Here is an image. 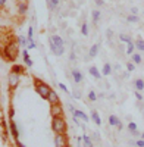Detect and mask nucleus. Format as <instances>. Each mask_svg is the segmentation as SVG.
<instances>
[{"label":"nucleus","mask_w":144,"mask_h":147,"mask_svg":"<svg viewBox=\"0 0 144 147\" xmlns=\"http://www.w3.org/2000/svg\"><path fill=\"white\" fill-rule=\"evenodd\" d=\"M19 43L18 40H12L9 41L5 47H3V57L7 60V62H15L18 57V52H19Z\"/></svg>","instance_id":"nucleus-1"},{"label":"nucleus","mask_w":144,"mask_h":147,"mask_svg":"<svg viewBox=\"0 0 144 147\" xmlns=\"http://www.w3.org/2000/svg\"><path fill=\"white\" fill-rule=\"evenodd\" d=\"M34 87H35V91H37V94L41 97V99H44V100H49L50 99V94H52V88L47 85L46 82H43L41 80H38L37 77H34Z\"/></svg>","instance_id":"nucleus-2"},{"label":"nucleus","mask_w":144,"mask_h":147,"mask_svg":"<svg viewBox=\"0 0 144 147\" xmlns=\"http://www.w3.org/2000/svg\"><path fill=\"white\" fill-rule=\"evenodd\" d=\"M52 129L55 134H65L66 132V121L62 115L52 116Z\"/></svg>","instance_id":"nucleus-3"},{"label":"nucleus","mask_w":144,"mask_h":147,"mask_svg":"<svg viewBox=\"0 0 144 147\" xmlns=\"http://www.w3.org/2000/svg\"><path fill=\"white\" fill-rule=\"evenodd\" d=\"M7 84H9V88L10 90H15L19 84V74L10 71L9 72V77H7Z\"/></svg>","instance_id":"nucleus-4"},{"label":"nucleus","mask_w":144,"mask_h":147,"mask_svg":"<svg viewBox=\"0 0 144 147\" xmlns=\"http://www.w3.org/2000/svg\"><path fill=\"white\" fill-rule=\"evenodd\" d=\"M55 144H56V147H68V138L65 134H56Z\"/></svg>","instance_id":"nucleus-5"},{"label":"nucleus","mask_w":144,"mask_h":147,"mask_svg":"<svg viewBox=\"0 0 144 147\" xmlns=\"http://www.w3.org/2000/svg\"><path fill=\"white\" fill-rule=\"evenodd\" d=\"M9 131H10V134L13 136V138L15 140H18L19 138V129H18V125H16V122L13 121V119H9Z\"/></svg>","instance_id":"nucleus-6"},{"label":"nucleus","mask_w":144,"mask_h":147,"mask_svg":"<svg viewBox=\"0 0 144 147\" xmlns=\"http://www.w3.org/2000/svg\"><path fill=\"white\" fill-rule=\"evenodd\" d=\"M49 43H50V52H52L55 56H62V55L65 53V47H63V46L59 47V46L53 44L52 41H49Z\"/></svg>","instance_id":"nucleus-7"},{"label":"nucleus","mask_w":144,"mask_h":147,"mask_svg":"<svg viewBox=\"0 0 144 147\" xmlns=\"http://www.w3.org/2000/svg\"><path fill=\"white\" fill-rule=\"evenodd\" d=\"M72 80H74V82L78 85V84H81L82 81H84V75H82V72L81 71H78V69H74L72 71Z\"/></svg>","instance_id":"nucleus-8"},{"label":"nucleus","mask_w":144,"mask_h":147,"mask_svg":"<svg viewBox=\"0 0 144 147\" xmlns=\"http://www.w3.org/2000/svg\"><path fill=\"white\" fill-rule=\"evenodd\" d=\"M99 50H100V44L99 43H96L90 47V50H88V59H94L96 56L99 55Z\"/></svg>","instance_id":"nucleus-9"},{"label":"nucleus","mask_w":144,"mask_h":147,"mask_svg":"<svg viewBox=\"0 0 144 147\" xmlns=\"http://www.w3.org/2000/svg\"><path fill=\"white\" fill-rule=\"evenodd\" d=\"M91 121H93L97 127H100V125H102V118H100L99 112H97L96 109H93V110H91Z\"/></svg>","instance_id":"nucleus-10"},{"label":"nucleus","mask_w":144,"mask_h":147,"mask_svg":"<svg viewBox=\"0 0 144 147\" xmlns=\"http://www.w3.org/2000/svg\"><path fill=\"white\" fill-rule=\"evenodd\" d=\"M49 41H52L53 44H56V46H59V47H62V46L65 44V40L62 38L61 35H52L50 38H49Z\"/></svg>","instance_id":"nucleus-11"},{"label":"nucleus","mask_w":144,"mask_h":147,"mask_svg":"<svg viewBox=\"0 0 144 147\" xmlns=\"http://www.w3.org/2000/svg\"><path fill=\"white\" fill-rule=\"evenodd\" d=\"M88 72L91 74V77H94L96 80H102L103 74H100V71H99L97 66H90V68H88Z\"/></svg>","instance_id":"nucleus-12"},{"label":"nucleus","mask_w":144,"mask_h":147,"mask_svg":"<svg viewBox=\"0 0 144 147\" xmlns=\"http://www.w3.org/2000/svg\"><path fill=\"white\" fill-rule=\"evenodd\" d=\"M72 115H74V116H77V118H79V119H82L84 122H88V121H90V118H88L85 113H84L82 110H78V109H75L74 112H72Z\"/></svg>","instance_id":"nucleus-13"},{"label":"nucleus","mask_w":144,"mask_h":147,"mask_svg":"<svg viewBox=\"0 0 144 147\" xmlns=\"http://www.w3.org/2000/svg\"><path fill=\"white\" fill-rule=\"evenodd\" d=\"M27 12H28V3H27V2L18 3V13H19V15H25Z\"/></svg>","instance_id":"nucleus-14"},{"label":"nucleus","mask_w":144,"mask_h":147,"mask_svg":"<svg viewBox=\"0 0 144 147\" xmlns=\"http://www.w3.org/2000/svg\"><path fill=\"white\" fill-rule=\"evenodd\" d=\"M100 18H102V12L100 10H93L91 12V21H93V24L96 25V24H99V21H100Z\"/></svg>","instance_id":"nucleus-15"},{"label":"nucleus","mask_w":144,"mask_h":147,"mask_svg":"<svg viewBox=\"0 0 144 147\" xmlns=\"http://www.w3.org/2000/svg\"><path fill=\"white\" fill-rule=\"evenodd\" d=\"M22 57H24V62H25V65L31 68V66H32V59L30 57L28 50H22Z\"/></svg>","instance_id":"nucleus-16"},{"label":"nucleus","mask_w":144,"mask_h":147,"mask_svg":"<svg viewBox=\"0 0 144 147\" xmlns=\"http://www.w3.org/2000/svg\"><path fill=\"white\" fill-rule=\"evenodd\" d=\"M102 74H103V75H106V77L112 74V65H110V62H104V65L102 68Z\"/></svg>","instance_id":"nucleus-17"},{"label":"nucleus","mask_w":144,"mask_h":147,"mask_svg":"<svg viewBox=\"0 0 144 147\" xmlns=\"http://www.w3.org/2000/svg\"><path fill=\"white\" fill-rule=\"evenodd\" d=\"M62 115V106L61 105H52V116Z\"/></svg>","instance_id":"nucleus-18"},{"label":"nucleus","mask_w":144,"mask_h":147,"mask_svg":"<svg viewBox=\"0 0 144 147\" xmlns=\"http://www.w3.org/2000/svg\"><path fill=\"white\" fill-rule=\"evenodd\" d=\"M134 88H135L137 91H143V90H144V80L137 78V80L134 81Z\"/></svg>","instance_id":"nucleus-19"},{"label":"nucleus","mask_w":144,"mask_h":147,"mask_svg":"<svg viewBox=\"0 0 144 147\" xmlns=\"http://www.w3.org/2000/svg\"><path fill=\"white\" fill-rule=\"evenodd\" d=\"M49 102H50V105H61V100H59V96H57L55 91H52Z\"/></svg>","instance_id":"nucleus-20"},{"label":"nucleus","mask_w":144,"mask_h":147,"mask_svg":"<svg viewBox=\"0 0 144 147\" xmlns=\"http://www.w3.org/2000/svg\"><path fill=\"white\" fill-rule=\"evenodd\" d=\"M107 121H109V125H110V127H118V124L121 122V121H119V118H118L116 115H110Z\"/></svg>","instance_id":"nucleus-21"},{"label":"nucleus","mask_w":144,"mask_h":147,"mask_svg":"<svg viewBox=\"0 0 144 147\" xmlns=\"http://www.w3.org/2000/svg\"><path fill=\"white\" fill-rule=\"evenodd\" d=\"M119 40H121L122 43H127V44H129V43H133V38L128 35V34H119Z\"/></svg>","instance_id":"nucleus-22"},{"label":"nucleus","mask_w":144,"mask_h":147,"mask_svg":"<svg viewBox=\"0 0 144 147\" xmlns=\"http://www.w3.org/2000/svg\"><path fill=\"white\" fill-rule=\"evenodd\" d=\"M82 140H84V146H85V147H93L94 146L93 141H91V138L87 136V134H82Z\"/></svg>","instance_id":"nucleus-23"},{"label":"nucleus","mask_w":144,"mask_h":147,"mask_svg":"<svg viewBox=\"0 0 144 147\" xmlns=\"http://www.w3.org/2000/svg\"><path fill=\"white\" fill-rule=\"evenodd\" d=\"M59 3H61V0H47V6H49V9H56L59 6Z\"/></svg>","instance_id":"nucleus-24"},{"label":"nucleus","mask_w":144,"mask_h":147,"mask_svg":"<svg viewBox=\"0 0 144 147\" xmlns=\"http://www.w3.org/2000/svg\"><path fill=\"white\" fill-rule=\"evenodd\" d=\"M135 53V43H129L127 44V55H134Z\"/></svg>","instance_id":"nucleus-25"},{"label":"nucleus","mask_w":144,"mask_h":147,"mask_svg":"<svg viewBox=\"0 0 144 147\" xmlns=\"http://www.w3.org/2000/svg\"><path fill=\"white\" fill-rule=\"evenodd\" d=\"M135 49H137V50H140V52H144V40L143 38L135 40Z\"/></svg>","instance_id":"nucleus-26"},{"label":"nucleus","mask_w":144,"mask_h":147,"mask_svg":"<svg viewBox=\"0 0 144 147\" xmlns=\"http://www.w3.org/2000/svg\"><path fill=\"white\" fill-rule=\"evenodd\" d=\"M131 57H133V62H134L135 65H138V63H141V62H143V57H141V55H140V53H134V55H131Z\"/></svg>","instance_id":"nucleus-27"},{"label":"nucleus","mask_w":144,"mask_h":147,"mask_svg":"<svg viewBox=\"0 0 144 147\" xmlns=\"http://www.w3.org/2000/svg\"><path fill=\"white\" fill-rule=\"evenodd\" d=\"M128 131H129L131 134H135V132L138 131V127H137L135 122H129V124H128Z\"/></svg>","instance_id":"nucleus-28"},{"label":"nucleus","mask_w":144,"mask_h":147,"mask_svg":"<svg viewBox=\"0 0 144 147\" xmlns=\"http://www.w3.org/2000/svg\"><path fill=\"white\" fill-rule=\"evenodd\" d=\"M10 71H13V72H16V74H19V75H21V74H24V72H25V68H24V66H21V65H13Z\"/></svg>","instance_id":"nucleus-29"},{"label":"nucleus","mask_w":144,"mask_h":147,"mask_svg":"<svg viewBox=\"0 0 144 147\" xmlns=\"http://www.w3.org/2000/svg\"><path fill=\"white\" fill-rule=\"evenodd\" d=\"M138 21H140L138 15H128L127 16V22H129V24H137Z\"/></svg>","instance_id":"nucleus-30"},{"label":"nucleus","mask_w":144,"mask_h":147,"mask_svg":"<svg viewBox=\"0 0 144 147\" xmlns=\"http://www.w3.org/2000/svg\"><path fill=\"white\" fill-rule=\"evenodd\" d=\"M88 32H90V31H88V24H87V22H84L82 25H81V34H82L84 37H87Z\"/></svg>","instance_id":"nucleus-31"},{"label":"nucleus","mask_w":144,"mask_h":147,"mask_svg":"<svg viewBox=\"0 0 144 147\" xmlns=\"http://www.w3.org/2000/svg\"><path fill=\"white\" fill-rule=\"evenodd\" d=\"M16 40H18V43H19L21 46H27V44H28V37H24V35H19V37H18Z\"/></svg>","instance_id":"nucleus-32"},{"label":"nucleus","mask_w":144,"mask_h":147,"mask_svg":"<svg viewBox=\"0 0 144 147\" xmlns=\"http://www.w3.org/2000/svg\"><path fill=\"white\" fill-rule=\"evenodd\" d=\"M88 100L90 102H96V100H97V94H96V91H88Z\"/></svg>","instance_id":"nucleus-33"},{"label":"nucleus","mask_w":144,"mask_h":147,"mask_svg":"<svg viewBox=\"0 0 144 147\" xmlns=\"http://www.w3.org/2000/svg\"><path fill=\"white\" fill-rule=\"evenodd\" d=\"M127 71L128 72H134L135 71V63L134 62H127Z\"/></svg>","instance_id":"nucleus-34"},{"label":"nucleus","mask_w":144,"mask_h":147,"mask_svg":"<svg viewBox=\"0 0 144 147\" xmlns=\"http://www.w3.org/2000/svg\"><path fill=\"white\" fill-rule=\"evenodd\" d=\"M27 47H28V50H32V49L37 47V44L34 43V38H28V44H27Z\"/></svg>","instance_id":"nucleus-35"},{"label":"nucleus","mask_w":144,"mask_h":147,"mask_svg":"<svg viewBox=\"0 0 144 147\" xmlns=\"http://www.w3.org/2000/svg\"><path fill=\"white\" fill-rule=\"evenodd\" d=\"M134 96H135V99H137L138 102H143V100H144V96L141 94V91H137V90H134Z\"/></svg>","instance_id":"nucleus-36"},{"label":"nucleus","mask_w":144,"mask_h":147,"mask_svg":"<svg viewBox=\"0 0 144 147\" xmlns=\"http://www.w3.org/2000/svg\"><path fill=\"white\" fill-rule=\"evenodd\" d=\"M57 85H59V88H61V90H63L65 93H68V94H69V90H68V87H66V85H65L63 82H59Z\"/></svg>","instance_id":"nucleus-37"},{"label":"nucleus","mask_w":144,"mask_h":147,"mask_svg":"<svg viewBox=\"0 0 144 147\" xmlns=\"http://www.w3.org/2000/svg\"><path fill=\"white\" fill-rule=\"evenodd\" d=\"M32 35H34V28L30 27L28 28V32H27V37H28V38H32Z\"/></svg>","instance_id":"nucleus-38"},{"label":"nucleus","mask_w":144,"mask_h":147,"mask_svg":"<svg viewBox=\"0 0 144 147\" xmlns=\"http://www.w3.org/2000/svg\"><path fill=\"white\" fill-rule=\"evenodd\" d=\"M13 116H15V109L9 107V119H13Z\"/></svg>","instance_id":"nucleus-39"},{"label":"nucleus","mask_w":144,"mask_h":147,"mask_svg":"<svg viewBox=\"0 0 144 147\" xmlns=\"http://www.w3.org/2000/svg\"><path fill=\"white\" fill-rule=\"evenodd\" d=\"M135 146H137V147H144V138L137 140V141H135Z\"/></svg>","instance_id":"nucleus-40"},{"label":"nucleus","mask_w":144,"mask_h":147,"mask_svg":"<svg viewBox=\"0 0 144 147\" xmlns=\"http://www.w3.org/2000/svg\"><path fill=\"white\" fill-rule=\"evenodd\" d=\"M131 15H138V7H137V6L131 7Z\"/></svg>","instance_id":"nucleus-41"},{"label":"nucleus","mask_w":144,"mask_h":147,"mask_svg":"<svg viewBox=\"0 0 144 147\" xmlns=\"http://www.w3.org/2000/svg\"><path fill=\"white\" fill-rule=\"evenodd\" d=\"M75 57H77V56H75V52L72 50V52H71V55H69V60H71V62H74Z\"/></svg>","instance_id":"nucleus-42"},{"label":"nucleus","mask_w":144,"mask_h":147,"mask_svg":"<svg viewBox=\"0 0 144 147\" xmlns=\"http://www.w3.org/2000/svg\"><path fill=\"white\" fill-rule=\"evenodd\" d=\"M15 144H16V147H27L25 144H24V143H21L19 140H16V141H15Z\"/></svg>","instance_id":"nucleus-43"},{"label":"nucleus","mask_w":144,"mask_h":147,"mask_svg":"<svg viewBox=\"0 0 144 147\" xmlns=\"http://www.w3.org/2000/svg\"><path fill=\"white\" fill-rule=\"evenodd\" d=\"M116 128H118L119 131H122V129H124V124H122V122H119V124H118V127H116Z\"/></svg>","instance_id":"nucleus-44"},{"label":"nucleus","mask_w":144,"mask_h":147,"mask_svg":"<svg viewBox=\"0 0 144 147\" xmlns=\"http://www.w3.org/2000/svg\"><path fill=\"white\" fill-rule=\"evenodd\" d=\"M96 5H97V6H103V5H104V0H97V2H96Z\"/></svg>","instance_id":"nucleus-45"},{"label":"nucleus","mask_w":144,"mask_h":147,"mask_svg":"<svg viewBox=\"0 0 144 147\" xmlns=\"http://www.w3.org/2000/svg\"><path fill=\"white\" fill-rule=\"evenodd\" d=\"M106 35H107V37H109V38H110V37L113 35V32H112V30H107V31H106Z\"/></svg>","instance_id":"nucleus-46"},{"label":"nucleus","mask_w":144,"mask_h":147,"mask_svg":"<svg viewBox=\"0 0 144 147\" xmlns=\"http://www.w3.org/2000/svg\"><path fill=\"white\" fill-rule=\"evenodd\" d=\"M6 3H7V0H0V6H2V7H5Z\"/></svg>","instance_id":"nucleus-47"},{"label":"nucleus","mask_w":144,"mask_h":147,"mask_svg":"<svg viewBox=\"0 0 144 147\" xmlns=\"http://www.w3.org/2000/svg\"><path fill=\"white\" fill-rule=\"evenodd\" d=\"M79 96H81L79 91H75V93H74V99H79Z\"/></svg>","instance_id":"nucleus-48"},{"label":"nucleus","mask_w":144,"mask_h":147,"mask_svg":"<svg viewBox=\"0 0 144 147\" xmlns=\"http://www.w3.org/2000/svg\"><path fill=\"white\" fill-rule=\"evenodd\" d=\"M94 140H100V137H99L97 132H94Z\"/></svg>","instance_id":"nucleus-49"},{"label":"nucleus","mask_w":144,"mask_h":147,"mask_svg":"<svg viewBox=\"0 0 144 147\" xmlns=\"http://www.w3.org/2000/svg\"><path fill=\"white\" fill-rule=\"evenodd\" d=\"M141 138H144V132H143V134H141Z\"/></svg>","instance_id":"nucleus-50"},{"label":"nucleus","mask_w":144,"mask_h":147,"mask_svg":"<svg viewBox=\"0 0 144 147\" xmlns=\"http://www.w3.org/2000/svg\"><path fill=\"white\" fill-rule=\"evenodd\" d=\"M94 2H97V0H94Z\"/></svg>","instance_id":"nucleus-51"},{"label":"nucleus","mask_w":144,"mask_h":147,"mask_svg":"<svg viewBox=\"0 0 144 147\" xmlns=\"http://www.w3.org/2000/svg\"><path fill=\"white\" fill-rule=\"evenodd\" d=\"M93 147H94V146H93Z\"/></svg>","instance_id":"nucleus-52"}]
</instances>
